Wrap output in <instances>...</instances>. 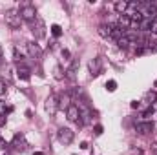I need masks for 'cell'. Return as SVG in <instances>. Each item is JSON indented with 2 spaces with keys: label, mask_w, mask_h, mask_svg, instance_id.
<instances>
[{
  "label": "cell",
  "mask_w": 157,
  "mask_h": 155,
  "mask_svg": "<svg viewBox=\"0 0 157 155\" xmlns=\"http://www.w3.org/2000/svg\"><path fill=\"white\" fill-rule=\"evenodd\" d=\"M51 35H53V37H60V35H62V28H60L59 24H53V26H51Z\"/></svg>",
  "instance_id": "obj_17"
},
{
  "label": "cell",
  "mask_w": 157,
  "mask_h": 155,
  "mask_svg": "<svg viewBox=\"0 0 157 155\" xmlns=\"http://www.w3.org/2000/svg\"><path fill=\"white\" fill-rule=\"evenodd\" d=\"M4 93H6V82H4V80H0V97H2Z\"/></svg>",
  "instance_id": "obj_21"
},
{
  "label": "cell",
  "mask_w": 157,
  "mask_h": 155,
  "mask_svg": "<svg viewBox=\"0 0 157 155\" xmlns=\"http://www.w3.org/2000/svg\"><path fill=\"white\" fill-rule=\"evenodd\" d=\"M17 75H18V78H22V80H29V70L28 68H18Z\"/></svg>",
  "instance_id": "obj_16"
},
{
  "label": "cell",
  "mask_w": 157,
  "mask_h": 155,
  "mask_svg": "<svg viewBox=\"0 0 157 155\" xmlns=\"http://www.w3.org/2000/svg\"><path fill=\"white\" fill-rule=\"evenodd\" d=\"M33 155H44V153H42V152H37V153H33Z\"/></svg>",
  "instance_id": "obj_30"
},
{
  "label": "cell",
  "mask_w": 157,
  "mask_h": 155,
  "mask_svg": "<svg viewBox=\"0 0 157 155\" xmlns=\"http://www.w3.org/2000/svg\"><path fill=\"white\" fill-rule=\"evenodd\" d=\"M0 148H6V141H4L2 137H0Z\"/></svg>",
  "instance_id": "obj_27"
},
{
  "label": "cell",
  "mask_w": 157,
  "mask_h": 155,
  "mask_svg": "<svg viewBox=\"0 0 157 155\" xmlns=\"http://www.w3.org/2000/svg\"><path fill=\"white\" fill-rule=\"evenodd\" d=\"M6 124V115H0V126H4Z\"/></svg>",
  "instance_id": "obj_25"
},
{
  "label": "cell",
  "mask_w": 157,
  "mask_h": 155,
  "mask_svg": "<svg viewBox=\"0 0 157 155\" xmlns=\"http://www.w3.org/2000/svg\"><path fill=\"white\" fill-rule=\"evenodd\" d=\"M135 128H137V131H139V133L146 135V133H150V131L154 130V122H152V120H146V122H139Z\"/></svg>",
  "instance_id": "obj_7"
},
{
  "label": "cell",
  "mask_w": 157,
  "mask_h": 155,
  "mask_svg": "<svg viewBox=\"0 0 157 155\" xmlns=\"http://www.w3.org/2000/svg\"><path fill=\"white\" fill-rule=\"evenodd\" d=\"M90 71H91V75H99L101 73V59H93L91 62H90Z\"/></svg>",
  "instance_id": "obj_11"
},
{
  "label": "cell",
  "mask_w": 157,
  "mask_h": 155,
  "mask_svg": "<svg viewBox=\"0 0 157 155\" xmlns=\"http://www.w3.org/2000/svg\"><path fill=\"white\" fill-rule=\"evenodd\" d=\"M11 144H13L15 148H18V150H24V148H26V139H24V135H15Z\"/></svg>",
  "instance_id": "obj_12"
},
{
  "label": "cell",
  "mask_w": 157,
  "mask_h": 155,
  "mask_svg": "<svg viewBox=\"0 0 157 155\" xmlns=\"http://www.w3.org/2000/svg\"><path fill=\"white\" fill-rule=\"evenodd\" d=\"M113 7H115V11H117L119 15H124L126 9H128V2H124V0H122V2H115Z\"/></svg>",
  "instance_id": "obj_14"
},
{
  "label": "cell",
  "mask_w": 157,
  "mask_h": 155,
  "mask_svg": "<svg viewBox=\"0 0 157 155\" xmlns=\"http://www.w3.org/2000/svg\"><path fill=\"white\" fill-rule=\"evenodd\" d=\"M55 77H57V78H62V75H60V68H55Z\"/></svg>",
  "instance_id": "obj_24"
},
{
  "label": "cell",
  "mask_w": 157,
  "mask_h": 155,
  "mask_svg": "<svg viewBox=\"0 0 157 155\" xmlns=\"http://www.w3.org/2000/svg\"><path fill=\"white\" fill-rule=\"evenodd\" d=\"M18 13H20L22 20H24V22H28V24H33V22H35V18H37V9H35V6H31V4L22 6Z\"/></svg>",
  "instance_id": "obj_2"
},
{
  "label": "cell",
  "mask_w": 157,
  "mask_h": 155,
  "mask_svg": "<svg viewBox=\"0 0 157 155\" xmlns=\"http://www.w3.org/2000/svg\"><path fill=\"white\" fill-rule=\"evenodd\" d=\"M66 115H68V120H71V122H78V106L77 104H70V108L66 110Z\"/></svg>",
  "instance_id": "obj_6"
},
{
  "label": "cell",
  "mask_w": 157,
  "mask_h": 155,
  "mask_svg": "<svg viewBox=\"0 0 157 155\" xmlns=\"http://www.w3.org/2000/svg\"><path fill=\"white\" fill-rule=\"evenodd\" d=\"M26 49H28V55H29L33 60H35V59L39 60L40 57H42V49H40L39 44H35V42H28V44H26Z\"/></svg>",
  "instance_id": "obj_5"
},
{
  "label": "cell",
  "mask_w": 157,
  "mask_h": 155,
  "mask_svg": "<svg viewBox=\"0 0 157 155\" xmlns=\"http://www.w3.org/2000/svg\"><path fill=\"white\" fill-rule=\"evenodd\" d=\"M155 100H157V91H148V93L144 95V100H143V102H146L148 106H154Z\"/></svg>",
  "instance_id": "obj_13"
},
{
  "label": "cell",
  "mask_w": 157,
  "mask_h": 155,
  "mask_svg": "<svg viewBox=\"0 0 157 155\" xmlns=\"http://www.w3.org/2000/svg\"><path fill=\"white\" fill-rule=\"evenodd\" d=\"M112 29H113V24H102L99 26V35L104 39H112Z\"/></svg>",
  "instance_id": "obj_9"
},
{
  "label": "cell",
  "mask_w": 157,
  "mask_h": 155,
  "mask_svg": "<svg viewBox=\"0 0 157 155\" xmlns=\"http://www.w3.org/2000/svg\"><path fill=\"white\" fill-rule=\"evenodd\" d=\"M13 53H15V60H22L24 59V55H22V51L18 47H13Z\"/></svg>",
  "instance_id": "obj_19"
},
{
  "label": "cell",
  "mask_w": 157,
  "mask_h": 155,
  "mask_svg": "<svg viewBox=\"0 0 157 155\" xmlns=\"http://www.w3.org/2000/svg\"><path fill=\"white\" fill-rule=\"evenodd\" d=\"M106 89H108V91H115V89H117V82H115V80H108V82H106Z\"/></svg>",
  "instance_id": "obj_18"
},
{
  "label": "cell",
  "mask_w": 157,
  "mask_h": 155,
  "mask_svg": "<svg viewBox=\"0 0 157 155\" xmlns=\"http://www.w3.org/2000/svg\"><path fill=\"white\" fill-rule=\"evenodd\" d=\"M130 106H132V108H133V110H137V108H141V104H139V102H137V100H133V102H132V104H130Z\"/></svg>",
  "instance_id": "obj_23"
},
{
  "label": "cell",
  "mask_w": 157,
  "mask_h": 155,
  "mask_svg": "<svg viewBox=\"0 0 157 155\" xmlns=\"http://www.w3.org/2000/svg\"><path fill=\"white\" fill-rule=\"evenodd\" d=\"M2 55H4V49H2V46H0V59H2Z\"/></svg>",
  "instance_id": "obj_29"
},
{
  "label": "cell",
  "mask_w": 157,
  "mask_h": 155,
  "mask_svg": "<svg viewBox=\"0 0 157 155\" xmlns=\"http://www.w3.org/2000/svg\"><path fill=\"white\" fill-rule=\"evenodd\" d=\"M4 108H6V104H4V102L0 100V115H2V112H4Z\"/></svg>",
  "instance_id": "obj_28"
},
{
  "label": "cell",
  "mask_w": 157,
  "mask_h": 155,
  "mask_svg": "<svg viewBox=\"0 0 157 155\" xmlns=\"http://www.w3.org/2000/svg\"><path fill=\"white\" fill-rule=\"evenodd\" d=\"M73 131L70 130V128H60L59 130V141L62 142V144H71L73 142Z\"/></svg>",
  "instance_id": "obj_4"
},
{
  "label": "cell",
  "mask_w": 157,
  "mask_h": 155,
  "mask_svg": "<svg viewBox=\"0 0 157 155\" xmlns=\"http://www.w3.org/2000/svg\"><path fill=\"white\" fill-rule=\"evenodd\" d=\"M62 57H70V51L68 49H62Z\"/></svg>",
  "instance_id": "obj_26"
},
{
  "label": "cell",
  "mask_w": 157,
  "mask_h": 155,
  "mask_svg": "<svg viewBox=\"0 0 157 155\" xmlns=\"http://www.w3.org/2000/svg\"><path fill=\"white\" fill-rule=\"evenodd\" d=\"M59 106H60V108H66V110L70 108V95H68V93L59 99Z\"/></svg>",
  "instance_id": "obj_15"
},
{
  "label": "cell",
  "mask_w": 157,
  "mask_h": 155,
  "mask_svg": "<svg viewBox=\"0 0 157 155\" xmlns=\"http://www.w3.org/2000/svg\"><path fill=\"white\" fill-rule=\"evenodd\" d=\"M4 20H6V24H7L11 29H17V28H20V24H22V17H20V13H18L17 9H7L6 15H4Z\"/></svg>",
  "instance_id": "obj_1"
},
{
  "label": "cell",
  "mask_w": 157,
  "mask_h": 155,
  "mask_svg": "<svg viewBox=\"0 0 157 155\" xmlns=\"http://www.w3.org/2000/svg\"><path fill=\"white\" fill-rule=\"evenodd\" d=\"M57 106H59V102H57L55 97H49V99L46 100V112H48L49 115H53V113L57 112Z\"/></svg>",
  "instance_id": "obj_10"
},
{
  "label": "cell",
  "mask_w": 157,
  "mask_h": 155,
  "mask_svg": "<svg viewBox=\"0 0 157 155\" xmlns=\"http://www.w3.org/2000/svg\"><path fill=\"white\" fill-rule=\"evenodd\" d=\"M31 26V31H33V35H35V39H42L44 35H46V24H44V20L37 17L35 18V22L33 24H29Z\"/></svg>",
  "instance_id": "obj_3"
},
{
  "label": "cell",
  "mask_w": 157,
  "mask_h": 155,
  "mask_svg": "<svg viewBox=\"0 0 157 155\" xmlns=\"http://www.w3.org/2000/svg\"><path fill=\"white\" fill-rule=\"evenodd\" d=\"M95 133H97V135H101V133H102V126H101V124H97V126H95Z\"/></svg>",
  "instance_id": "obj_22"
},
{
  "label": "cell",
  "mask_w": 157,
  "mask_h": 155,
  "mask_svg": "<svg viewBox=\"0 0 157 155\" xmlns=\"http://www.w3.org/2000/svg\"><path fill=\"white\" fill-rule=\"evenodd\" d=\"M77 70H78V60H73V62L70 64V68L66 70V78H68V80H75Z\"/></svg>",
  "instance_id": "obj_8"
},
{
  "label": "cell",
  "mask_w": 157,
  "mask_h": 155,
  "mask_svg": "<svg viewBox=\"0 0 157 155\" xmlns=\"http://www.w3.org/2000/svg\"><path fill=\"white\" fill-rule=\"evenodd\" d=\"M154 112H155V110H154V106H148V108L144 110V113H143V117H144V119H148L150 115H154Z\"/></svg>",
  "instance_id": "obj_20"
}]
</instances>
